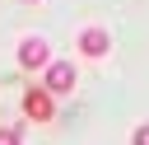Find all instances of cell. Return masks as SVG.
I'll list each match as a JSON object with an SVG mask.
<instances>
[{
  "mask_svg": "<svg viewBox=\"0 0 149 145\" xmlns=\"http://www.w3.org/2000/svg\"><path fill=\"white\" fill-rule=\"evenodd\" d=\"M42 89H47L51 98L70 94V89H74V65H70V61H51V65L42 70Z\"/></svg>",
  "mask_w": 149,
  "mask_h": 145,
  "instance_id": "cell-1",
  "label": "cell"
},
{
  "mask_svg": "<svg viewBox=\"0 0 149 145\" xmlns=\"http://www.w3.org/2000/svg\"><path fill=\"white\" fill-rule=\"evenodd\" d=\"M19 65H23V70H47V65H51L47 37H23V42H19Z\"/></svg>",
  "mask_w": 149,
  "mask_h": 145,
  "instance_id": "cell-2",
  "label": "cell"
},
{
  "mask_svg": "<svg viewBox=\"0 0 149 145\" xmlns=\"http://www.w3.org/2000/svg\"><path fill=\"white\" fill-rule=\"evenodd\" d=\"M23 117H33V122H51L56 117V98L37 84V89H23Z\"/></svg>",
  "mask_w": 149,
  "mask_h": 145,
  "instance_id": "cell-3",
  "label": "cell"
},
{
  "mask_svg": "<svg viewBox=\"0 0 149 145\" xmlns=\"http://www.w3.org/2000/svg\"><path fill=\"white\" fill-rule=\"evenodd\" d=\"M74 47H79V51H84L88 61H102V56L112 51V37H107V28H84Z\"/></svg>",
  "mask_w": 149,
  "mask_h": 145,
  "instance_id": "cell-4",
  "label": "cell"
},
{
  "mask_svg": "<svg viewBox=\"0 0 149 145\" xmlns=\"http://www.w3.org/2000/svg\"><path fill=\"white\" fill-rule=\"evenodd\" d=\"M0 145H23V131L19 126H0Z\"/></svg>",
  "mask_w": 149,
  "mask_h": 145,
  "instance_id": "cell-5",
  "label": "cell"
},
{
  "mask_svg": "<svg viewBox=\"0 0 149 145\" xmlns=\"http://www.w3.org/2000/svg\"><path fill=\"white\" fill-rule=\"evenodd\" d=\"M130 145H149V122H140V126H135V136H130Z\"/></svg>",
  "mask_w": 149,
  "mask_h": 145,
  "instance_id": "cell-6",
  "label": "cell"
},
{
  "mask_svg": "<svg viewBox=\"0 0 149 145\" xmlns=\"http://www.w3.org/2000/svg\"><path fill=\"white\" fill-rule=\"evenodd\" d=\"M28 5H37V0H28Z\"/></svg>",
  "mask_w": 149,
  "mask_h": 145,
  "instance_id": "cell-7",
  "label": "cell"
}]
</instances>
